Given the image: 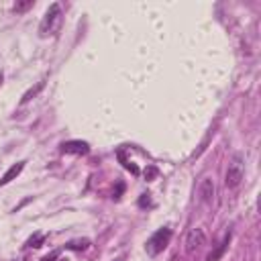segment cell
<instances>
[{
  "label": "cell",
  "mask_w": 261,
  "mask_h": 261,
  "mask_svg": "<svg viewBox=\"0 0 261 261\" xmlns=\"http://www.w3.org/2000/svg\"><path fill=\"white\" fill-rule=\"evenodd\" d=\"M245 177V159L241 153L232 155V159L228 161V167H226V175H224V186L228 190H237L241 186Z\"/></svg>",
  "instance_id": "cell-1"
},
{
  "label": "cell",
  "mask_w": 261,
  "mask_h": 261,
  "mask_svg": "<svg viewBox=\"0 0 261 261\" xmlns=\"http://www.w3.org/2000/svg\"><path fill=\"white\" fill-rule=\"evenodd\" d=\"M59 24H61V6H59V4H51L49 10L45 12L43 20H41L39 33H41L43 37H47V35H55L57 29H59Z\"/></svg>",
  "instance_id": "cell-2"
},
{
  "label": "cell",
  "mask_w": 261,
  "mask_h": 261,
  "mask_svg": "<svg viewBox=\"0 0 261 261\" xmlns=\"http://www.w3.org/2000/svg\"><path fill=\"white\" fill-rule=\"evenodd\" d=\"M169 239H171V228H167V226H163V228H159L157 232H153L151 234V239L147 241V253L149 255H159V253H163V249L167 247V243H169Z\"/></svg>",
  "instance_id": "cell-3"
},
{
  "label": "cell",
  "mask_w": 261,
  "mask_h": 261,
  "mask_svg": "<svg viewBox=\"0 0 261 261\" xmlns=\"http://www.w3.org/2000/svg\"><path fill=\"white\" fill-rule=\"evenodd\" d=\"M204 243H206V232H204L200 226L190 228L188 234H186V253H188V255L198 253V251L204 247Z\"/></svg>",
  "instance_id": "cell-4"
},
{
  "label": "cell",
  "mask_w": 261,
  "mask_h": 261,
  "mask_svg": "<svg viewBox=\"0 0 261 261\" xmlns=\"http://www.w3.org/2000/svg\"><path fill=\"white\" fill-rule=\"evenodd\" d=\"M61 151L71 153V155H86L90 151V147H88L86 141H67V143L61 145Z\"/></svg>",
  "instance_id": "cell-5"
},
{
  "label": "cell",
  "mask_w": 261,
  "mask_h": 261,
  "mask_svg": "<svg viewBox=\"0 0 261 261\" xmlns=\"http://www.w3.org/2000/svg\"><path fill=\"white\" fill-rule=\"evenodd\" d=\"M200 198L206 204H210L214 200V181L210 177H204L202 179V184H200Z\"/></svg>",
  "instance_id": "cell-6"
},
{
  "label": "cell",
  "mask_w": 261,
  "mask_h": 261,
  "mask_svg": "<svg viewBox=\"0 0 261 261\" xmlns=\"http://www.w3.org/2000/svg\"><path fill=\"white\" fill-rule=\"evenodd\" d=\"M228 243H230V232H228V234H226V237H224V239L218 243V247H216V249H214V251L208 255V261H218V259L224 255V251H226Z\"/></svg>",
  "instance_id": "cell-7"
},
{
  "label": "cell",
  "mask_w": 261,
  "mask_h": 261,
  "mask_svg": "<svg viewBox=\"0 0 261 261\" xmlns=\"http://www.w3.org/2000/svg\"><path fill=\"white\" fill-rule=\"evenodd\" d=\"M22 167H24V163H16V165H12V167H10V169L4 173V177L0 179V186H6V184H10V181H12V179H14V177H16V175L22 171Z\"/></svg>",
  "instance_id": "cell-8"
},
{
  "label": "cell",
  "mask_w": 261,
  "mask_h": 261,
  "mask_svg": "<svg viewBox=\"0 0 261 261\" xmlns=\"http://www.w3.org/2000/svg\"><path fill=\"white\" fill-rule=\"evenodd\" d=\"M41 88H43V82H39V84H37L35 88H31V90H29V92H27V94L22 96V100H20V104H24V102H29V100H31L33 96H37V92H39Z\"/></svg>",
  "instance_id": "cell-9"
},
{
  "label": "cell",
  "mask_w": 261,
  "mask_h": 261,
  "mask_svg": "<svg viewBox=\"0 0 261 261\" xmlns=\"http://www.w3.org/2000/svg\"><path fill=\"white\" fill-rule=\"evenodd\" d=\"M31 6H33V0H27V2H18V4L14 6V10H16V12H24V10L31 8Z\"/></svg>",
  "instance_id": "cell-10"
},
{
  "label": "cell",
  "mask_w": 261,
  "mask_h": 261,
  "mask_svg": "<svg viewBox=\"0 0 261 261\" xmlns=\"http://www.w3.org/2000/svg\"><path fill=\"white\" fill-rule=\"evenodd\" d=\"M41 241H43V237H41V234H37L35 239H31V241H29V245H31V247H41V245H39Z\"/></svg>",
  "instance_id": "cell-11"
},
{
  "label": "cell",
  "mask_w": 261,
  "mask_h": 261,
  "mask_svg": "<svg viewBox=\"0 0 261 261\" xmlns=\"http://www.w3.org/2000/svg\"><path fill=\"white\" fill-rule=\"evenodd\" d=\"M55 259H57V253H51V255L43 257V261H55Z\"/></svg>",
  "instance_id": "cell-12"
},
{
  "label": "cell",
  "mask_w": 261,
  "mask_h": 261,
  "mask_svg": "<svg viewBox=\"0 0 261 261\" xmlns=\"http://www.w3.org/2000/svg\"><path fill=\"white\" fill-rule=\"evenodd\" d=\"M61 261H65V259H61Z\"/></svg>",
  "instance_id": "cell-13"
}]
</instances>
